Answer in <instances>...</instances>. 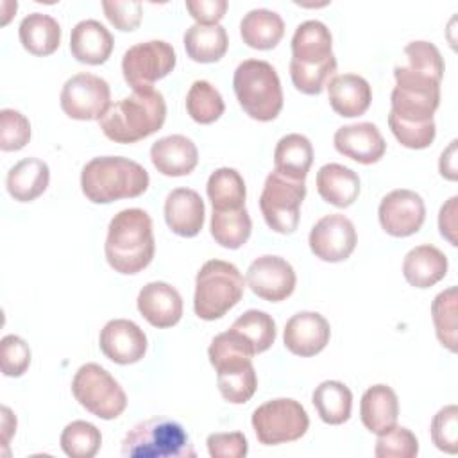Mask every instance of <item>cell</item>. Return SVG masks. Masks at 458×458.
I'll return each instance as SVG.
<instances>
[{"instance_id":"6da1fadb","label":"cell","mask_w":458,"mask_h":458,"mask_svg":"<svg viewBox=\"0 0 458 458\" xmlns=\"http://www.w3.org/2000/svg\"><path fill=\"white\" fill-rule=\"evenodd\" d=\"M394 79L388 127L403 147L426 148L437 134L433 114L440 104V81L413 73L403 64L394 68Z\"/></svg>"},{"instance_id":"7a4b0ae2","label":"cell","mask_w":458,"mask_h":458,"mask_svg":"<svg viewBox=\"0 0 458 458\" xmlns=\"http://www.w3.org/2000/svg\"><path fill=\"white\" fill-rule=\"evenodd\" d=\"M336 57L333 38L326 23L306 20L297 25L292 38L290 77L304 95H318L335 77Z\"/></svg>"},{"instance_id":"3957f363","label":"cell","mask_w":458,"mask_h":458,"mask_svg":"<svg viewBox=\"0 0 458 458\" xmlns=\"http://www.w3.org/2000/svg\"><path fill=\"white\" fill-rule=\"evenodd\" d=\"M156 250L152 218L140 208L118 211L107 227L106 259L114 272L138 274L150 265Z\"/></svg>"},{"instance_id":"277c9868","label":"cell","mask_w":458,"mask_h":458,"mask_svg":"<svg viewBox=\"0 0 458 458\" xmlns=\"http://www.w3.org/2000/svg\"><path fill=\"white\" fill-rule=\"evenodd\" d=\"M209 363L216 370L220 395L231 404L247 403L256 388L258 377L252 365V347L233 327L216 335L208 349Z\"/></svg>"},{"instance_id":"5b68a950","label":"cell","mask_w":458,"mask_h":458,"mask_svg":"<svg viewBox=\"0 0 458 458\" xmlns=\"http://www.w3.org/2000/svg\"><path fill=\"white\" fill-rule=\"evenodd\" d=\"M166 118L165 97L157 89L132 91L120 98L98 120L106 138L114 143H136L159 131Z\"/></svg>"},{"instance_id":"8992f818","label":"cell","mask_w":458,"mask_h":458,"mask_svg":"<svg viewBox=\"0 0 458 458\" xmlns=\"http://www.w3.org/2000/svg\"><path fill=\"white\" fill-rule=\"evenodd\" d=\"M148 182V172L140 163L122 156L93 157L81 172L82 193L95 204L140 197L147 191Z\"/></svg>"},{"instance_id":"52a82bcc","label":"cell","mask_w":458,"mask_h":458,"mask_svg":"<svg viewBox=\"0 0 458 458\" xmlns=\"http://www.w3.org/2000/svg\"><path fill=\"white\" fill-rule=\"evenodd\" d=\"M233 89L240 107L258 122H270L283 109L279 75L263 59L242 61L233 75Z\"/></svg>"},{"instance_id":"ba28073f","label":"cell","mask_w":458,"mask_h":458,"mask_svg":"<svg viewBox=\"0 0 458 458\" xmlns=\"http://www.w3.org/2000/svg\"><path fill=\"white\" fill-rule=\"evenodd\" d=\"M245 281L240 270L224 259L206 261L195 277L193 310L202 320H216L243 297Z\"/></svg>"},{"instance_id":"9c48e42d","label":"cell","mask_w":458,"mask_h":458,"mask_svg":"<svg viewBox=\"0 0 458 458\" xmlns=\"http://www.w3.org/2000/svg\"><path fill=\"white\" fill-rule=\"evenodd\" d=\"M125 458H193L186 429L172 419L152 417L132 426L122 440Z\"/></svg>"},{"instance_id":"30bf717a","label":"cell","mask_w":458,"mask_h":458,"mask_svg":"<svg viewBox=\"0 0 458 458\" xmlns=\"http://www.w3.org/2000/svg\"><path fill=\"white\" fill-rule=\"evenodd\" d=\"M75 401L98 419L111 420L127 408V395L120 383L98 363L79 367L72 379Z\"/></svg>"},{"instance_id":"8fae6325","label":"cell","mask_w":458,"mask_h":458,"mask_svg":"<svg viewBox=\"0 0 458 458\" xmlns=\"http://www.w3.org/2000/svg\"><path fill=\"white\" fill-rule=\"evenodd\" d=\"M306 182L274 170L267 175L259 195V209L267 225L279 234H292L301 218Z\"/></svg>"},{"instance_id":"7c38bea8","label":"cell","mask_w":458,"mask_h":458,"mask_svg":"<svg viewBox=\"0 0 458 458\" xmlns=\"http://www.w3.org/2000/svg\"><path fill=\"white\" fill-rule=\"evenodd\" d=\"M250 422L259 444L279 445L299 440L308 431L310 417L299 401L279 397L258 406Z\"/></svg>"},{"instance_id":"4fadbf2b","label":"cell","mask_w":458,"mask_h":458,"mask_svg":"<svg viewBox=\"0 0 458 458\" xmlns=\"http://www.w3.org/2000/svg\"><path fill=\"white\" fill-rule=\"evenodd\" d=\"M177 55L170 43L150 39L132 45L122 57V73L132 91L154 89V82L166 77L175 66Z\"/></svg>"},{"instance_id":"5bb4252c","label":"cell","mask_w":458,"mask_h":458,"mask_svg":"<svg viewBox=\"0 0 458 458\" xmlns=\"http://www.w3.org/2000/svg\"><path fill=\"white\" fill-rule=\"evenodd\" d=\"M59 102L64 114L73 120H100L111 106V89L102 77L82 72L63 84Z\"/></svg>"},{"instance_id":"9a60e30c","label":"cell","mask_w":458,"mask_h":458,"mask_svg":"<svg viewBox=\"0 0 458 458\" xmlns=\"http://www.w3.org/2000/svg\"><path fill=\"white\" fill-rule=\"evenodd\" d=\"M377 216L383 231L395 238L415 234L426 218V206L413 190H394L386 193L377 208Z\"/></svg>"},{"instance_id":"2e32d148","label":"cell","mask_w":458,"mask_h":458,"mask_svg":"<svg viewBox=\"0 0 458 458\" xmlns=\"http://www.w3.org/2000/svg\"><path fill=\"white\" fill-rule=\"evenodd\" d=\"M358 236L354 224L340 213H331L322 216L310 231V249L315 258L329 263H338L347 259L354 247Z\"/></svg>"},{"instance_id":"e0dca14e","label":"cell","mask_w":458,"mask_h":458,"mask_svg":"<svg viewBox=\"0 0 458 458\" xmlns=\"http://www.w3.org/2000/svg\"><path fill=\"white\" fill-rule=\"evenodd\" d=\"M247 286L259 299L279 302L288 299L297 283L293 267L281 256L265 254L256 258L247 268Z\"/></svg>"},{"instance_id":"ac0fdd59","label":"cell","mask_w":458,"mask_h":458,"mask_svg":"<svg viewBox=\"0 0 458 458\" xmlns=\"http://www.w3.org/2000/svg\"><path fill=\"white\" fill-rule=\"evenodd\" d=\"M100 351L118 365L140 361L147 352V336L143 329L127 318L109 320L98 336Z\"/></svg>"},{"instance_id":"d6986e66","label":"cell","mask_w":458,"mask_h":458,"mask_svg":"<svg viewBox=\"0 0 458 458\" xmlns=\"http://www.w3.org/2000/svg\"><path fill=\"white\" fill-rule=\"evenodd\" d=\"M329 322L317 311H299L288 318L283 331L284 347L302 358L318 354L329 342Z\"/></svg>"},{"instance_id":"ffe728a7","label":"cell","mask_w":458,"mask_h":458,"mask_svg":"<svg viewBox=\"0 0 458 458\" xmlns=\"http://www.w3.org/2000/svg\"><path fill=\"white\" fill-rule=\"evenodd\" d=\"M335 148L361 165L377 163L386 150V141L379 129L370 122H360L338 127L333 136Z\"/></svg>"},{"instance_id":"44dd1931","label":"cell","mask_w":458,"mask_h":458,"mask_svg":"<svg viewBox=\"0 0 458 458\" xmlns=\"http://www.w3.org/2000/svg\"><path fill=\"white\" fill-rule=\"evenodd\" d=\"M136 304L141 317L159 329L175 326L182 317L181 293L165 281L147 283L140 290Z\"/></svg>"},{"instance_id":"7402d4cb","label":"cell","mask_w":458,"mask_h":458,"mask_svg":"<svg viewBox=\"0 0 458 458\" xmlns=\"http://www.w3.org/2000/svg\"><path fill=\"white\" fill-rule=\"evenodd\" d=\"M206 208L200 195L191 188H175L165 200V220L172 233L191 238L204 225Z\"/></svg>"},{"instance_id":"603a6c76","label":"cell","mask_w":458,"mask_h":458,"mask_svg":"<svg viewBox=\"0 0 458 458\" xmlns=\"http://www.w3.org/2000/svg\"><path fill=\"white\" fill-rule=\"evenodd\" d=\"M150 161L159 174L182 177L195 170L199 163V150L190 138L182 134H170L152 143Z\"/></svg>"},{"instance_id":"cb8c5ba5","label":"cell","mask_w":458,"mask_h":458,"mask_svg":"<svg viewBox=\"0 0 458 458\" xmlns=\"http://www.w3.org/2000/svg\"><path fill=\"white\" fill-rule=\"evenodd\" d=\"M113 36L98 20L79 21L70 34V52L84 64H104L113 52Z\"/></svg>"},{"instance_id":"d4e9b609","label":"cell","mask_w":458,"mask_h":458,"mask_svg":"<svg viewBox=\"0 0 458 458\" xmlns=\"http://www.w3.org/2000/svg\"><path fill=\"white\" fill-rule=\"evenodd\" d=\"M327 97L333 111L345 118L361 116L372 100L370 84L356 73L335 75L327 82Z\"/></svg>"},{"instance_id":"484cf974","label":"cell","mask_w":458,"mask_h":458,"mask_svg":"<svg viewBox=\"0 0 458 458\" xmlns=\"http://www.w3.org/2000/svg\"><path fill=\"white\" fill-rule=\"evenodd\" d=\"M447 274V258L435 245L413 247L403 259V276L415 288H429Z\"/></svg>"},{"instance_id":"4316f807","label":"cell","mask_w":458,"mask_h":458,"mask_svg":"<svg viewBox=\"0 0 458 458\" xmlns=\"http://www.w3.org/2000/svg\"><path fill=\"white\" fill-rule=\"evenodd\" d=\"M360 417L363 426L381 435L397 424L399 401L388 385H374L365 390L360 403Z\"/></svg>"},{"instance_id":"83f0119b","label":"cell","mask_w":458,"mask_h":458,"mask_svg":"<svg viewBox=\"0 0 458 458\" xmlns=\"http://www.w3.org/2000/svg\"><path fill=\"white\" fill-rule=\"evenodd\" d=\"M315 182L318 195L336 208H349L360 195L358 174L340 163H327L320 166Z\"/></svg>"},{"instance_id":"f1b7e54d","label":"cell","mask_w":458,"mask_h":458,"mask_svg":"<svg viewBox=\"0 0 458 458\" xmlns=\"http://www.w3.org/2000/svg\"><path fill=\"white\" fill-rule=\"evenodd\" d=\"M50 182L48 165L38 157H25L9 168L5 186L9 195L18 202L38 199Z\"/></svg>"},{"instance_id":"f546056e","label":"cell","mask_w":458,"mask_h":458,"mask_svg":"<svg viewBox=\"0 0 458 458\" xmlns=\"http://www.w3.org/2000/svg\"><path fill=\"white\" fill-rule=\"evenodd\" d=\"M21 47L32 55H50L59 48L61 25L45 13L27 14L18 27Z\"/></svg>"},{"instance_id":"4dcf8cb0","label":"cell","mask_w":458,"mask_h":458,"mask_svg":"<svg viewBox=\"0 0 458 458\" xmlns=\"http://www.w3.org/2000/svg\"><path fill=\"white\" fill-rule=\"evenodd\" d=\"M240 36L250 48L270 50L284 36V21L276 11L252 9L240 21Z\"/></svg>"},{"instance_id":"1f68e13d","label":"cell","mask_w":458,"mask_h":458,"mask_svg":"<svg viewBox=\"0 0 458 458\" xmlns=\"http://www.w3.org/2000/svg\"><path fill=\"white\" fill-rule=\"evenodd\" d=\"M184 50L188 57L195 63H216L224 57L229 47V38L225 29L216 25L195 23L186 29L182 36Z\"/></svg>"},{"instance_id":"d6a6232c","label":"cell","mask_w":458,"mask_h":458,"mask_svg":"<svg viewBox=\"0 0 458 458\" xmlns=\"http://www.w3.org/2000/svg\"><path fill=\"white\" fill-rule=\"evenodd\" d=\"M313 163L311 141L297 132L283 136L274 148V170L292 179L304 181Z\"/></svg>"},{"instance_id":"836d02e7","label":"cell","mask_w":458,"mask_h":458,"mask_svg":"<svg viewBox=\"0 0 458 458\" xmlns=\"http://www.w3.org/2000/svg\"><path fill=\"white\" fill-rule=\"evenodd\" d=\"M311 403L318 417L331 426L349 420L352 408V392L342 381H322L311 394Z\"/></svg>"},{"instance_id":"e575fe53","label":"cell","mask_w":458,"mask_h":458,"mask_svg":"<svg viewBox=\"0 0 458 458\" xmlns=\"http://www.w3.org/2000/svg\"><path fill=\"white\" fill-rule=\"evenodd\" d=\"M206 191L213 209L216 211L245 208V197H247L245 181L240 175V172L234 168H229V166L216 168L208 179Z\"/></svg>"},{"instance_id":"d590c367","label":"cell","mask_w":458,"mask_h":458,"mask_svg":"<svg viewBox=\"0 0 458 458\" xmlns=\"http://www.w3.org/2000/svg\"><path fill=\"white\" fill-rule=\"evenodd\" d=\"M209 231L218 245L225 249H240L250 236L252 220L247 208L229 211L213 209Z\"/></svg>"},{"instance_id":"8d00e7d4","label":"cell","mask_w":458,"mask_h":458,"mask_svg":"<svg viewBox=\"0 0 458 458\" xmlns=\"http://www.w3.org/2000/svg\"><path fill=\"white\" fill-rule=\"evenodd\" d=\"M225 104L220 91L208 81H195L186 95V111L197 123L208 125L224 114Z\"/></svg>"},{"instance_id":"74e56055","label":"cell","mask_w":458,"mask_h":458,"mask_svg":"<svg viewBox=\"0 0 458 458\" xmlns=\"http://www.w3.org/2000/svg\"><path fill=\"white\" fill-rule=\"evenodd\" d=\"M231 327L249 342L254 354L270 349L277 333L274 318L261 310H247L233 322Z\"/></svg>"},{"instance_id":"f35d334b","label":"cell","mask_w":458,"mask_h":458,"mask_svg":"<svg viewBox=\"0 0 458 458\" xmlns=\"http://www.w3.org/2000/svg\"><path fill=\"white\" fill-rule=\"evenodd\" d=\"M61 449L72 458H93L102 444L100 429L86 420L70 422L59 438Z\"/></svg>"},{"instance_id":"ab89813d","label":"cell","mask_w":458,"mask_h":458,"mask_svg":"<svg viewBox=\"0 0 458 458\" xmlns=\"http://www.w3.org/2000/svg\"><path fill=\"white\" fill-rule=\"evenodd\" d=\"M456 286L440 292L431 302V318L438 342L456 352Z\"/></svg>"},{"instance_id":"60d3db41","label":"cell","mask_w":458,"mask_h":458,"mask_svg":"<svg viewBox=\"0 0 458 458\" xmlns=\"http://www.w3.org/2000/svg\"><path fill=\"white\" fill-rule=\"evenodd\" d=\"M404 57H406V63L403 66L406 70L442 81L444 59L440 55V50L433 43L422 41V39L411 41L404 47Z\"/></svg>"},{"instance_id":"b9f144b4","label":"cell","mask_w":458,"mask_h":458,"mask_svg":"<svg viewBox=\"0 0 458 458\" xmlns=\"http://www.w3.org/2000/svg\"><path fill=\"white\" fill-rule=\"evenodd\" d=\"M419 453L417 437L404 426H394L377 435L374 454L377 458H413Z\"/></svg>"},{"instance_id":"7bdbcfd3","label":"cell","mask_w":458,"mask_h":458,"mask_svg":"<svg viewBox=\"0 0 458 458\" xmlns=\"http://www.w3.org/2000/svg\"><path fill=\"white\" fill-rule=\"evenodd\" d=\"M30 140V122L16 109L0 111V148L4 152H16Z\"/></svg>"},{"instance_id":"ee69618b","label":"cell","mask_w":458,"mask_h":458,"mask_svg":"<svg viewBox=\"0 0 458 458\" xmlns=\"http://www.w3.org/2000/svg\"><path fill=\"white\" fill-rule=\"evenodd\" d=\"M2 374L7 377H20L30 365V347L18 335H5L0 342Z\"/></svg>"},{"instance_id":"f6af8a7d","label":"cell","mask_w":458,"mask_h":458,"mask_svg":"<svg viewBox=\"0 0 458 458\" xmlns=\"http://www.w3.org/2000/svg\"><path fill=\"white\" fill-rule=\"evenodd\" d=\"M431 440L433 444L449 454L458 449V408L456 404L444 406L437 411L431 420Z\"/></svg>"},{"instance_id":"bcb514c9","label":"cell","mask_w":458,"mask_h":458,"mask_svg":"<svg viewBox=\"0 0 458 458\" xmlns=\"http://www.w3.org/2000/svg\"><path fill=\"white\" fill-rule=\"evenodd\" d=\"M102 9L111 25H114V29L122 32H131L138 29L143 18V5L136 0H104Z\"/></svg>"},{"instance_id":"7dc6e473","label":"cell","mask_w":458,"mask_h":458,"mask_svg":"<svg viewBox=\"0 0 458 458\" xmlns=\"http://www.w3.org/2000/svg\"><path fill=\"white\" fill-rule=\"evenodd\" d=\"M208 453L213 458H243L249 451V442L243 433H211L206 440Z\"/></svg>"},{"instance_id":"c3c4849f","label":"cell","mask_w":458,"mask_h":458,"mask_svg":"<svg viewBox=\"0 0 458 458\" xmlns=\"http://www.w3.org/2000/svg\"><path fill=\"white\" fill-rule=\"evenodd\" d=\"M225 0H188L186 9L190 11V16L200 23V25H216L225 11H227Z\"/></svg>"},{"instance_id":"681fc988","label":"cell","mask_w":458,"mask_h":458,"mask_svg":"<svg viewBox=\"0 0 458 458\" xmlns=\"http://www.w3.org/2000/svg\"><path fill=\"white\" fill-rule=\"evenodd\" d=\"M456 204H458V197H451L442 208H440V213H438V229H440V234L451 243V245H456Z\"/></svg>"},{"instance_id":"f907efd6","label":"cell","mask_w":458,"mask_h":458,"mask_svg":"<svg viewBox=\"0 0 458 458\" xmlns=\"http://www.w3.org/2000/svg\"><path fill=\"white\" fill-rule=\"evenodd\" d=\"M456 140H453L449 143V147L442 152L440 161H438V170L440 175L449 179V181H456Z\"/></svg>"},{"instance_id":"816d5d0a","label":"cell","mask_w":458,"mask_h":458,"mask_svg":"<svg viewBox=\"0 0 458 458\" xmlns=\"http://www.w3.org/2000/svg\"><path fill=\"white\" fill-rule=\"evenodd\" d=\"M16 431V417L11 413L7 406H2V433H4V445H7L11 435Z\"/></svg>"}]
</instances>
